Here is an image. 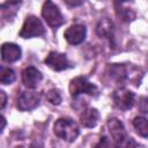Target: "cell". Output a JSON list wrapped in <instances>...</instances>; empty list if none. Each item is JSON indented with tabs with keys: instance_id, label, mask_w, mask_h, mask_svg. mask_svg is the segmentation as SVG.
I'll use <instances>...</instances> for the list:
<instances>
[{
	"instance_id": "1",
	"label": "cell",
	"mask_w": 148,
	"mask_h": 148,
	"mask_svg": "<svg viewBox=\"0 0 148 148\" xmlns=\"http://www.w3.org/2000/svg\"><path fill=\"white\" fill-rule=\"evenodd\" d=\"M53 132L58 138L72 142L77 138L80 131L77 124L74 120L69 118H60L54 123Z\"/></svg>"
},
{
	"instance_id": "2",
	"label": "cell",
	"mask_w": 148,
	"mask_h": 148,
	"mask_svg": "<svg viewBox=\"0 0 148 148\" xmlns=\"http://www.w3.org/2000/svg\"><path fill=\"white\" fill-rule=\"evenodd\" d=\"M42 15L43 18L46 21V23L52 28L60 27L64 23V16L61 12L59 10L58 6L53 3L51 0H46L44 2L42 8Z\"/></svg>"
},
{
	"instance_id": "3",
	"label": "cell",
	"mask_w": 148,
	"mask_h": 148,
	"mask_svg": "<svg viewBox=\"0 0 148 148\" xmlns=\"http://www.w3.org/2000/svg\"><path fill=\"white\" fill-rule=\"evenodd\" d=\"M43 34H44V25L42 21L35 15H29L24 20V23L20 31V37L32 38V37L42 36Z\"/></svg>"
},
{
	"instance_id": "4",
	"label": "cell",
	"mask_w": 148,
	"mask_h": 148,
	"mask_svg": "<svg viewBox=\"0 0 148 148\" xmlns=\"http://www.w3.org/2000/svg\"><path fill=\"white\" fill-rule=\"evenodd\" d=\"M69 92L71 95L77 96L80 94H88V95H95L97 92V87L89 82L83 76H77L73 79L69 83Z\"/></svg>"
},
{
	"instance_id": "5",
	"label": "cell",
	"mask_w": 148,
	"mask_h": 148,
	"mask_svg": "<svg viewBox=\"0 0 148 148\" xmlns=\"http://www.w3.org/2000/svg\"><path fill=\"white\" fill-rule=\"evenodd\" d=\"M40 96L36 91H23L17 97L16 106L21 111H30L39 104Z\"/></svg>"
},
{
	"instance_id": "6",
	"label": "cell",
	"mask_w": 148,
	"mask_h": 148,
	"mask_svg": "<svg viewBox=\"0 0 148 148\" xmlns=\"http://www.w3.org/2000/svg\"><path fill=\"white\" fill-rule=\"evenodd\" d=\"M113 102L120 110H128L134 104V94L125 88L117 89L113 92Z\"/></svg>"
},
{
	"instance_id": "7",
	"label": "cell",
	"mask_w": 148,
	"mask_h": 148,
	"mask_svg": "<svg viewBox=\"0 0 148 148\" xmlns=\"http://www.w3.org/2000/svg\"><path fill=\"white\" fill-rule=\"evenodd\" d=\"M108 127L109 132L111 134V138L117 145H123L127 139L126 130L123 125V123L117 118H110L108 120Z\"/></svg>"
},
{
	"instance_id": "8",
	"label": "cell",
	"mask_w": 148,
	"mask_h": 148,
	"mask_svg": "<svg viewBox=\"0 0 148 148\" xmlns=\"http://www.w3.org/2000/svg\"><path fill=\"white\" fill-rule=\"evenodd\" d=\"M44 61L53 71H64V69L69 67V61H68L66 54L59 53V52H54V51L50 52L46 56Z\"/></svg>"
},
{
	"instance_id": "9",
	"label": "cell",
	"mask_w": 148,
	"mask_h": 148,
	"mask_svg": "<svg viewBox=\"0 0 148 148\" xmlns=\"http://www.w3.org/2000/svg\"><path fill=\"white\" fill-rule=\"evenodd\" d=\"M87 34V29L83 24H73L65 31V38L69 44H80L84 40Z\"/></svg>"
},
{
	"instance_id": "10",
	"label": "cell",
	"mask_w": 148,
	"mask_h": 148,
	"mask_svg": "<svg viewBox=\"0 0 148 148\" xmlns=\"http://www.w3.org/2000/svg\"><path fill=\"white\" fill-rule=\"evenodd\" d=\"M42 79H43L42 73L34 66H29L24 68L22 72V82L27 88L30 89L36 88L42 81Z\"/></svg>"
},
{
	"instance_id": "11",
	"label": "cell",
	"mask_w": 148,
	"mask_h": 148,
	"mask_svg": "<svg viewBox=\"0 0 148 148\" xmlns=\"http://www.w3.org/2000/svg\"><path fill=\"white\" fill-rule=\"evenodd\" d=\"M116 12L117 15L124 21H132L135 18V10L130 0H117Z\"/></svg>"
},
{
	"instance_id": "12",
	"label": "cell",
	"mask_w": 148,
	"mask_h": 148,
	"mask_svg": "<svg viewBox=\"0 0 148 148\" xmlns=\"http://www.w3.org/2000/svg\"><path fill=\"white\" fill-rule=\"evenodd\" d=\"M21 47L14 43H5L1 46V57L6 62H14L21 58Z\"/></svg>"
},
{
	"instance_id": "13",
	"label": "cell",
	"mask_w": 148,
	"mask_h": 148,
	"mask_svg": "<svg viewBox=\"0 0 148 148\" xmlns=\"http://www.w3.org/2000/svg\"><path fill=\"white\" fill-rule=\"evenodd\" d=\"M98 111L94 108H87L84 109L80 114V121L81 125L84 127H94L96 126L98 121Z\"/></svg>"
},
{
	"instance_id": "14",
	"label": "cell",
	"mask_w": 148,
	"mask_h": 148,
	"mask_svg": "<svg viewBox=\"0 0 148 148\" xmlns=\"http://www.w3.org/2000/svg\"><path fill=\"white\" fill-rule=\"evenodd\" d=\"M96 32L99 37H111L113 34V23L109 18H102L96 25Z\"/></svg>"
},
{
	"instance_id": "15",
	"label": "cell",
	"mask_w": 148,
	"mask_h": 148,
	"mask_svg": "<svg viewBox=\"0 0 148 148\" xmlns=\"http://www.w3.org/2000/svg\"><path fill=\"white\" fill-rule=\"evenodd\" d=\"M109 71V75L111 76V79L116 80L117 82H121L124 81V79L126 77V69L124 66L121 65H118V64H113L111 66H109L108 68Z\"/></svg>"
},
{
	"instance_id": "16",
	"label": "cell",
	"mask_w": 148,
	"mask_h": 148,
	"mask_svg": "<svg viewBox=\"0 0 148 148\" xmlns=\"http://www.w3.org/2000/svg\"><path fill=\"white\" fill-rule=\"evenodd\" d=\"M133 126L136 133L143 138H148V119L145 117H135L133 120Z\"/></svg>"
},
{
	"instance_id": "17",
	"label": "cell",
	"mask_w": 148,
	"mask_h": 148,
	"mask_svg": "<svg viewBox=\"0 0 148 148\" xmlns=\"http://www.w3.org/2000/svg\"><path fill=\"white\" fill-rule=\"evenodd\" d=\"M0 81L2 84H10L15 81V72L10 68H1Z\"/></svg>"
},
{
	"instance_id": "18",
	"label": "cell",
	"mask_w": 148,
	"mask_h": 148,
	"mask_svg": "<svg viewBox=\"0 0 148 148\" xmlns=\"http://www.w3.org/2000/svg\"><path fill=\"white\" fill-rule=\"evenodd\" d=\"M46 98H47V101H49L51 104H54V105H58V104H60V102H61L60 92H59L58 90H56V89L49 90L47 94H46Z\"/></svg>"
},
{
	"instance_id": "19",
	"label": "cell",
	"mask_w": 148,
	"mask_h": 148,
	"mask_svg": "<svg viewBox=\"0 0 148 148\" xmlns=\"http://www.w3.org/2000/svg\"><path fill=\"white\" fill-rule=\"evenodd\" d=\"M139 109L143 113H148V97H141L139 101Z\"/></svg>"
},
{
	"instance_id": "20",
	"label": "cell",
	"mask_w": 148,
	"mask_h": 148,
	"mask_svg": "<svg viewBox=\"0 0 148 148\" xmlns=\"http://www.w3.org/2000/svg\"><path fill=\"white\" fill-rule=\"evenodd\" d=\"M68 6H72V7H76V6H80L83 3L84 0H64Z\"/></svg>"
},
{
	"instance_id": "21",
	"label": "cell",
	"mask_w": 148,
	"mask_h": 148,
	"mask_svg": "<svg viewBox=\"0 0 148 148\" xmlns=\"http://www.w3.org/2000/svg\"><path fill=\"white\" fill-rule=\"evenodd\" d=\"M6 102H7V96H6V92L3 91V90H0V106H1V109H3L5 108V105H6Z\"/></svg>"
},
{
	"instance_id": "22",
	"label": "cell",
	"mask_w": 148,
	"mask_h": 148,
	"mask_svg": "<svg viewBox=\"0 0 148 148\" xmlns=\"http://www.w3.org/2000/svg\"><path fill=\"white\" fill-rule=\"evenodd\" d=\"M0 123H1V125H0V133H2V131H3L5 126H6V119H5L3 116L0 117Z\"/></svg>"
}]
</instances>
